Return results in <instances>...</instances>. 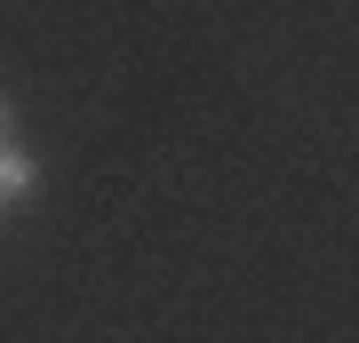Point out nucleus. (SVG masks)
<instances>
[{
    "instance_id": "f257e3e1",
    "label": "nucleus",
    "mask_w": 359,
    "mask_h": 343,
    "mask_svg": "<svg viewBox=\"0 0 359 343\" xmlns=\"http://www.w3.org/2000/svg\"><path fill=\"white\" fill-rule=\"evenodd\" d=\"M32 176H40V168L16 152V144H0V200H25V191H32Z\"/></svg>"
}]
</instances>
